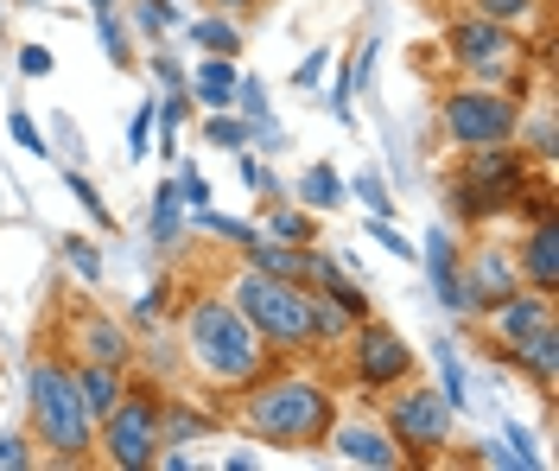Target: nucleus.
Here are the masks:
<instances>
[{
    "mask_svg": "<svg viewBox=\"0 0 559 471\" xmlns=\"http://www.w3.org/2000/svg\"><path fill=\"white\" fill-rule=\"evenodd\" d=\"M267 236H280V243H318V223H312L306 204H299V211H293V204H274V211H267Z\"/></svg>",
    "mask_w": 559,
    "mask_h": 471,
    "instance_id": "nucleus-28",
    "label": "nucleus"
},
{
    "mask_svg": "<svg viewBox=\"0 0 559 471\" xmlns=\"http://www.w3.org/2000/svg\"><path fill=\"white\" fill-rule=\"evenodd\" d=\"M502 357L515 363L522 376H534L540 389H554V376H559V319L540 326L534 338H522V344H502Z\"/></svg>",
    "mask_w": 559,
    "mask_h": 471,
    "instance_id": "nucleus-19",
    "label": "nucleus"
},
{
    "mask_svg": "<svg viewBox=\"0 0 559 471\" xmlns=\"http://www.w3.org/2000/svg\"><path fill=\"white\" fill-rule=\"evenodd\" d=\"M515 274H522V287L559 293V223L554 217H540L522 243H515Z\"/></svg>",
    "mask_w": 559,
    "mask_h": 471,
    "instance_id": "nucleus-16",
    "label": "nucleus"
},
{
    "mask_svg": "<svg viewBox=\"0 0 559 471\" xmlns=\"http://www.w3.org/2000/svg\"><path fill=\"white\" fill-rule=\"evenodd\" d=\"M204 7H216V13H248V7H261V0H204Z\"/></svg>",
    "mask_w": 559,
    "mask_h": 471,
    "instance_id": "nucleus-48",
    "label": "nucleus"
},
{
    "mask_svg": "<svg viewBox=\"0 0 559 471\" xmlns=\"http://www.w3.org/2000/svg\"><path fill=\"white\" fill-rule=\"evenodd\" d=\"M96 45H103V58L115 64V71H134V38H128V26L115 20V7L96 13Z\"/></svg>",
    "mask_w": 559,
    "mask_h": 471,
    "instance_id": "nucleus-27",
    "label": "nucleus"
},
{
    "mask_svg": "<svg viewBox=\"0 0 559 471\" xmlns=\"http://www.w3.org/2000/svg\"><path fill=\"white\" fill-rule=\"evenodd\" d=\"M33 459V434H0V471H26Z\"/></svg>",
    "mask_w": 559,
    "mask_h": 471,
    "instance_id": "nucleus-39",
    "label": "nucleus"
},
{
    "mask_svg": "<svg viewBox=\"0 0 559 471\" xmlns=\"http://www.w3.org/2000/svg\"><path fill=\"white\" fill-rule=\"evenodd\" d=\"M70 376H76V396H83V414L103 427L108 414H115V401L128 396V369H115V363H70Z\"/></svg>",
    "mask_w": 559,
    "mask_h": 471,
    "instance_id": "nucleus-18",
    "label": "nucleus"
},
{
    "mask_svg": "<svg viewBox=\"0 0 559 471\" xmlns=\"http://www.w3.org/2000/svg\"><path fill=\"white\" fill-rule=\"evenodd\" d=\"M522 287V274H515V255L484 243V249L464 255V299H471V319H484L496 299H509V293Z\"/></svg>",
    "mask_w": 559,
    "mask_h": 471,
    "instance_id": "nucleus-12",
    "label": "nucleus"
},
{
    "mask_svg": "<svg viewBox=\"0 0 559 471\" xmlns=\"http://www.w3.org/2000/svg\"><path fill=\"white\" fill-rule=\"evenodd\" d=\"M204 141L210 146H229V153H242L248 146V121L236 109H204Z\"/></svg>",
    "mask_w": 559,
    "mask_h": 471,
    "instance_id": "nucleus-29",
    "label": "nucleus"
},
{
    "mask_svg": "<svg viewBox=\"0 0 559 471\" xmlns=\"http://www.w3.org/2000/svg\"><path fill=\"white\" fill-rule=\"evenodd\" d=\"M324 446L344 459V466H369V471H394L407 466V452L388 439V427H376V421H331L324 427Z\"/></svg>",
    "mask_w": 559,
    "mask_h": 471,
    "instance_id": "nucleus-14",
    "label": "nucleus"
},
{
    "mask_svg": "<svg viewBox=\"0 0 559 471\" xmlns=\"http://www.w3.org/2000/svg\"><path fill=\"white\" fill-rule=\"evenodd\" d=\"M522 38L515 26H496L484 13H464L445 26V51H452V64L471 83H489V90H502V83H515L522 76Z\"/></svg>",
    "mask_w": 559,
    "mask_h": 471,
    "instance_id": "nucleus-7",
    "label": "nucleus"
},
{
    "mask_svg": "<svg viewBox=\"0 0 559 471\" xmlns=\"http://www.w3.org/2000/svg\"><path fill=\"white\" fill-rule=\"evenodd\" d=\"M349 326H356V313H349V306H337L331 293L306 287V338H312V344H344Z\"/></svg>",
    "mask_w": 559,
    "mask_h": 471,
    "instance_id": "nucleus-21",
    "label": "nucleus"
},
{
    "mask_svg": "<svg viewBox=\"0 0 559 471\" xmlns=\"http://www.w3.org/2000/svg\"><path fill=\"white\" fill-rule=\"evenodd\" d=\"M242 185H248V191H261L267 204L280 198V179L267 173V166H261V160H254V153H248V146H242Z\"/></svg>",
    "mask_w": 559,
    "mask_h": 471,
    "instance_id": "nucleus-41",
    "label": "nucleus"
},
{
    "mask_svg": "<svg viewBox=\"0 0 559 471\" xmlns=\"http://www.w3.org/2000/svg\"><path fill=\"white\" fill-rule=\"evenodd\" d=\"M344 351H349V376L362 389H376V396H388L394 382H414V344L401 331L376 326V319H356L344 338Z\"/></svg>",
    "mask_w": 559,
    "mask_h": 471,
    "instance_id": "nucleus-10",
    "label": "nucleus"
},
{
    "mask_svg": "<svg viewBox=\"0 0 559 471\" xmlns=\"http://www.w3.org/2000/svg\"><path fill=\"white\" fill-rule=\"evenodd\" d=\"M64 191L76 198V204H83V211H90V223H96V229H108V236H115V211H108V204H103V191H96V185L83 179L76 166H64Z\"/></svg>",
    "mask_w": 559,
    "mask_h": 471,
    "instance_id": "nucleus-30",
    "label": "nucleus"
},
{
    "mask_svg": "<svg viewBox=\"0 0 559 471\" xmlns=\"http://www.w3.org/2000/svg\"><path fill=\"white\" fill-rule=\"evenodd\" d=\"M178 344H185V363L216 389H242L267 369V344L229 306V293H198L185 306V319H178Z\"/></svg>",
    "mask_w": 559,
    "mask_h": 471,
    "instance_id": "nucleus-2",
    "label": "nucleus"
},
{
    "mask_svg": "<svg viewBox=\"0 0 559 471\" xmlns=\"http://www.w3.org/2000/svg\"><path fill=\"white\" fill-rule=\"evenodd\" d=\"M515 141H527V146H534V153H540V160H554V153H559V134H554V109L540 103V109H534V121H527V115H522V128H515Z\"/></svg>",
    "mask_w": 559,
    "mask_h": 471,
    "instance_id": "nucleus-33",
    "label": "nucleus"
},
{
    "mask_svg": "<svg viewBox=\"0 0 559 471\" xmlns=\"http://www.w3.org/2000/svg\"><path fill=\"white\" fill-rule=\"evenodd\" d=\"M26 414H33V446H45L51 466L96 459V421L83 414V396H76V376L64 357L26 363Z\"/></svg>",
    "mask_w": 559,
    "mask_h": 471,
    "instance_id": "nucleus-3",
    "label": "nucleus"
},
{
    "mask_svg": "<svg viewBox=\"0 0 559 471\" xmlns=\"http://www.w3.org/2000/svg\"><path fill=\"white\" fill-rule=\"evenodd\" d=\"M108 7H115V0H90V13H108Z\"/></svg>",
    "mask_w": 559,
    "mask_h": 471,
    "instance_id": "nucleus-49",
    "label": "nucleus"
},
{
    "mask_svg": "<svg viewBox=\"0 0 559 471\" xmlns=\"http://www.w3.org/2000/svg\"><path fill=\"white\" fill-rule=\"evenodd\" d=\"M191 45H198L204 58H236V51H242L236 13H216V7H210L204 20H191Z\"/></svg>",
    "mask_w": 559,
    "mask_h": 471,
    "instance_id": "nucleus-23",
    "label": "nucleus"
},
{
    "mask_svg": "<svg viewBox=\"0 0 559 471\" xmlns=\"http://www.w3.org/2000/svg\"><path fill=\"white\" fill-rule=\"evenodd\" d=\"M337 421L331 408V389L312 382V376H254L242 382V408H236V427L261 446H280V452H306V446H324V427Z\"/></svg>",
    "mask_w": 559,
    "mask_h": 471,
    "instance_id": "nucleus-1",
    "label": "nucleus"
},
{
    "mask_svg": "<svg viewBox=\"0 0 559 471\" xmlns=\"http://www.w3.org/2000/svg\"><path fill=\"white\" fill-rule=\"evenodd\" d=\"M522 141L509 146H484V153H464V173L452 179V211L457 217H502L522 204Z\"/></svg>",
    "mask_w": 559,
    "mask_h": 471,
    "instance_id": "nucleus-6",
    "label": "nucleus"
},
{
    "mask_svg": "<svg viewBox=\"0 0 559 471\" xmlns=\"http://www.w3.org/2000/svg\"><path fill=\"white\" fill-rule=\"evenodd\" d=\"M324 64H331V51H324V45H318L312 58H299V71H293V90H306V96H312L318 76H324Z\"/></svg>",
    "mask_w": 559,
    "mask_h": 471,
    "instance_id": "nucleus-45",
    "label": "nucleus"
},
{
    "mask_svg": "<svg viewBox=\"0 0 559 471\" xmlns=\"http://www.w3.org/2000/svg\"><path fill=\"white\" fill-rule=\"evenodd\" d=\"M362 229H369V243H382V249L394 255V261H414V243H407V236H401V229H394L388 217H369Z\"/></svg>",
    "mask_w": 559,
    "mask_h": 471,
    "instance_id": "nucleus-38",
    "label": "nucleus"
},
{
    "mask_svg": "<svg viewBox=\"0 0 559 471\" xmlns=\"http://www.w3.org/2000/svg\"><path fill=\"white\" fill-rule=\"evenodd\" d=\"M153 243H159V249H178V243H185V217H178V179H166L159 185V191H153Z\"/></svg>",
    "mask_w": 559,
    "mask_h": 471,
    "instance_id": "nucleus-26",
    "label": "nucleus"
},
{
    "mask_svg": "<svg viewBox=\"0 0 559 471\" xmlns=\"http://www.w3.org/2000/svg\"><path fill=\"white\" fill-rule=\"evenodd\" d=\"M344 191H356V198H362V211H369V217H394V198H388L382 173H356Z\"/></svg>",
    "mask_w": 559,
    "mask_h": 471,
    "instance_id": "nucleus-35",
    "label": "nucleus"
},
{
    "mask_svg": "<svg viewBox=\"0 0 559 471\" xmlns=\"http://www.w3.org/2000/svg\"><path fill=\"white\" fill-rule=\"evenodd\" d=\"M70 363H115V369H128L134 363V338L121 319H108L103 306H83L76 313V326H70Z\"/></svg>",
    "mask_w": 559,
    "mask_h": 471,
    "instance_id": "nucleus-13",
    "label": "nucleus"
},
{
    "mask_svg": "<svg viewBox=\"0 0 559 471\" xmlns=\"http://www.w3.org/2000/svg\"><path fill=\"white\" fill-rule=\"evenodd\" d=\"M464 13H484V20H496V26L534 33V26H540V13H547V0H464Z\"/></svg>",
    "mask_w": 559,
    "mask_h": 471,
    "instance_id": "nucleus-25",
    "label": "nucleus"
},
{
    "mask_svg": "<svg viewBox=\"0 0 559 471\" xmlns=\"http://www.w3.org/2000/svg\"><path fill=\"white\" fill-rule=\"evenodd\" d=\"M146 146H153V103H140L128 121V160H146Z\"/></svg>",
    "mask_w": 559,
    "mask_h": 471,
    "instance_id": "nucleus-40",
    "label": "nucleus"
},
{
    "mask_svg": "<svg viewBox=\"0 0 559 471\" xmlns=\"http://www.w3.org/2000/svg\"><path fill=\"white\" fill-rule=\"evenodd\" d=\"M229 109L242 115V121H267V83L261 76H236V103Z\"/></svg>",
    "mask_w": 559,
    "mask_h": 471,
    "instance_id": "nucleus-36",
    "label": "nucleus"
},
{
    "mask_svg": "<svg viewBox=\"0 0 559 471\" xmlns=\"http://www.w3.org/2000/svg\"><path fill=\"white\" fill-rule=\"evenodd\" d=\"M419 255H426V281L439 293V306H445L452 319H471V299H464V255H457L452 229H432V236L419 243Z\"/></svg>",
    "mask_w": 559,
    "mask_h": 471,
    "instance_id": "nucleus-15",
    "label": "nucleus"
},
{
    "mask_svg": "<svg viewBox=\"0 0 559 471\" xmlns=\"http://www.w3.org/2000/svg\"><path fill=\"white\" fill-rule=\"evenodd\" d=\"M20 7H45V0H20Z\"/></svg>",
    "mask_w": 559,
    "mask_h": 471,
    "instance_id": "nucleus-50",
    "label": "nucleus"
},
{
    "mask_svg": "<svg viewBox=\"0 0 559 471\" xmlns=\"http://www.w3.org/2000/svg\"><path fill=\"white\" fill-rule=\"evenodd\" d=\"M229 306L242 313L248 326L261 331V344L267 351H306L312 338H306V287L299 281H280V274H261V268H236V281H229Z\"/></svg>",
    "mask_w": 559,
    "mask_h": 471,
    "instance_id": "nucleus-4",
    "label": "nucleus"
},
{
    "mask_svg": "<svg viewBox=\"0 0 559 471\" xmlns=\"http://www.w3.org/2000/svg\"><path fill=\"white\" fill-rule=\"evenodd\" d=\"M432 363H439V382H445L439 396L452 401V408H464V396H471V389H464V363H457L452 338H432Z\"/></svg>",
    "mask_w": 559,
    "mask_h": 471,
    "instance_id": "nucleus-31",
    "label": "nucleus"
},
{
    "mask_svg": "<svg viewBox=\"0 0 559 471\" xmlns=\"http://www.w3.org/2000/svg\"><path fill=\"white\" fill-rule=\"evenodd\" d=\"M299 204H306L312 217H324V211H337V204H344V179H337V166H324V160H312V166L299 173Z\"/></svg>",
    "mask_w": 559,
    "mask_h": 471,
    "instance_id": "nucleus-24",
    "label": "nucleus"
},
{
    "mask_svg": "<svg viewBox=\"0 0 559 471\" xmlns=\"http://www.w3.org/2000/svg\"><path fill=\"white\" fill-rule=\"evenodd\" d=\"M210 427H216V414H204V408H185L178 396L159 401V439H166V446H191V439L210 434Z\"/></svg>",
    "mask_w": 559,
    "mask_h": 471,
    "instance_id": "nucleus-22",
    "label": "nucleus"
},
{
    "mask_svg": "<svg viewBox=\"0 0 559 471\" xmlns=\"http://www.w3.org/2000/svg\"><path fill=\"white\" fill-rule=\"evenodd\" d=\"M388 439L407 452V459H432V452H445L452 446V401L439 396V389H407V382H394V396H388V414H382Z\"/></svg>",
    "mask_w": 559,
    "mask_h": 471,
    "instance_id": "nucleus-9",
    "label": "nucleus"
},
{
    "mask_svg": "<svg viewBox=\"0 0 559 471\" xmlns=\"http://www.w3.org/2000/svg\"><path fill=\"white\" fill-rule=\"evenodd\" d=\"M58 249H64V261L76 268V281H83V287H96V281H103V255H96L90 236H58Z\"/></svg>",
    "mask_w": 559,
    "mask_h": 471,
    "instance_id": "nucleus-32",
    "label": "nucleus"
},
{
    "mask_svg": "<svg viewBox=\"0 0 559 471\" xmlns=\"http://www.w3.org/2000/svg\"><path fill=\"white\" fill-rule=\"evenodd\" d=\"M554 319H559V306H554V293H540V287H515L509 299H496V306L484 313L496 351H502V344H522V338H534V331L554 326Z\"/></svg>",
    "mask_w": 559,
    "mask_h": 471,
    "instance_id": "nucleus-11",
    "label": "nucleus"
},
{
    "mask_svg": "<svg viewBox=\"0 0 559 471\" xmlns=\"http://www.w3.org/2000/svg\"><path fill=\"white\" fill-rule=\"evenodd\" d=\"M159 401L166 396L128 382V396L115 401V414L96 427V452H103L108 466H121V471L159 466V446H166V439H159Z\"/></svg>",
    "mask_w": 559,
    "mask_h": 471,
    "instance_id": "nucleus-8",
    "label": "nucleus"
},
{
    "mask_svg": "<svg viewBox=\"0 0 559 471\" xmlns=\"http://www.w3.org/2000/svg\"><path fill=\"white\" fill-rule=\"evenodd\" d=\"M178 20V7L173 0H134V26H140V38H159L166 26Z\"/></svg>",
    "mask_w": 559,
    "mask_h": 471,
    "instance_id": "nucleus-37",
    "label": "nucleus"
},
{
    "mask_svg": "<svg viewBox=\"0 0 559 471\" xmlns=\"http://www.w3.org/2000/svg\"><path fill=\"white\" fill-rule=\"evenodd\" d=\"M522 128V96L489 90V83H457L439 96V134L457 153H484V146H509Z\"/></svg>",
    "mask_w": 559,
    "mask_h": 471,
    "instance_id": "nucleus-5",
    "label": "nucleus"
},
{
    "mask_svg": "<svg viewBox=\"0 0 559 471\" xmlns=\"http://www.w3.org/2000/svg\"><path fill=\"white\" fill-rule=\"evenodd\" d=\"M191 229H204V236H223V243H236L242 249L248 236H254V223H242V217H223V211H191Z\"/></svg>",
    "mask_w": 559,
    "mask_h": 471,
    "instance_id": "nucleus-34",
    "label": "nucleus"
},
{
    "mask_svg": "<svg viewBox=\"0 0 559 471\" xmlns=\"http://www.w3.org/2000/svg\"><path fill=\"white\" fill-rule=\"evenodd\" d=\"M242 261L248 268H261V274H280V281H299L306 287V274H312V243H280V236H248L242 243Z\"/></svg>",
    "mask_w": 559,
    "mask_h": 471,
    "instance_id": "nucleus-17",
    "label": "nucleus"
},
{
    "mask_svg": "<svg viewBox=\"0 0 559 471\" xmlns=\"http://www.w3.org/2000/svg\"><path fill=\"white\" fill-rule=\"evenodd\" d=\"M7 128H13V141L26 146L33 160H45V153H51V146L38 141V128H33V115H26V109H13V115H7Z\"/></svg>",
    "mask_w": 559,
    "mask_h": 471,
    "instance_id": "nucleus-43",
    "label": "nucleus"
},
{
    "mask_svg": "<svg viewBox=\"0 0 559 471\" xmlns=\"http://www.w3.org/2000/svg\"><path fill=\"white\" fill-rule=\"evenodd\" d=\"M178 204H191V211H204V204H210V185H204L198 166H185V173H178Z\"/></svg>",
    "mask_w": 559,
    "mask_h": 471,
    "instance_id": "nucleus-44",
    "label": "nucleus"
},
{
    "mask_svg": "<svg viewBox=\"0 0 559 471\" xmlns=\"http://www.w3.org/2000/svg\"><path fill=\"white\" fill-rule=\"evenodd\" d=\"M20 76H51V51L45 45H20Z\"/></svg>",
    "mask_w": 559,
    "mask_h": 471,
    "instance_id": "nucleus-46",
    "label": "nucleus"
},
{
    "mask_svg": "<svg viewBox=\"0 0 559 471\" xmlns=\"http://www.w3.org/2000/svg\"><path fill=\"white\" fill-rule=\"evenodd\" d=\"M146 71H153L159 90H185V64H178L173 51H153V58H146Z\"/></svg>",
    "mask_w": 559,
    "mask_h": 471,
    "instance_id": "nucleus-42",
    "label": "nucleus"
},
{
    "mask_svg": "<svg viewBox=\"0 0 559 471\" xmlns=\"http://www.w3.org/2000/svg\"><path fill=\"white\" fill-rule=\"evenodd\" d=\"M159 313H166V293H159V287H153V293H140V306H134V326H153Z\"/></svg>",
    "mask_w": 559,
    "mask_h": 471,
    "instance_id": "nucleus-47",
    "label": "nucleus"
},
{
    "mask_svg": "<svg viewBox=\"0 0 559 471\" xmlns=\"http://www.w3.org/2000/svg\"><path fill=\"white\" fill-rule=\"evenodd\" d=\"M185 96L204 109H229L236 103V58H204L198 71H185Z\"/></svg>",
    "mask_w": 559,
    "mask_h": 471,
    "instance_id": "nucleus-20",
    "label": "nucleus"
}]
</instances>
